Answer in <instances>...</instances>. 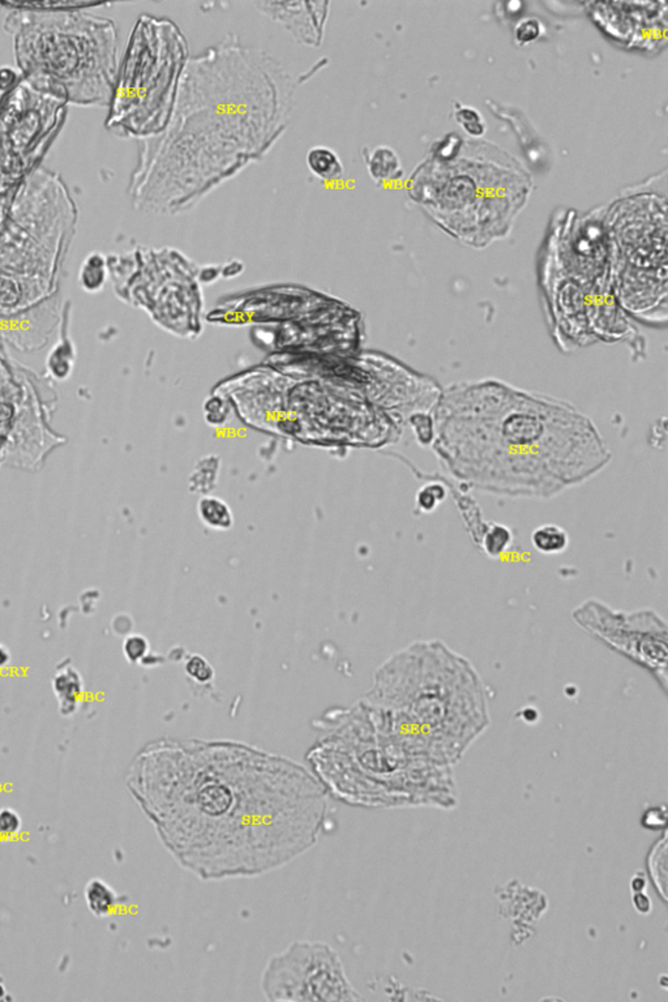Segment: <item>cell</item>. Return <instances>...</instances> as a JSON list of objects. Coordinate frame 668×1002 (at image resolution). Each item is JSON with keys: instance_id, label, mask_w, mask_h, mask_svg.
Here are the masks:
<instances>
[{"instance_id": "cell-11", "label": "cell", "mask_w": 668, "mask_h": 1002, "mask_svg": "<svg viewBox=\"0 0 668 1002\" xmlns=\"http://www.w3.org/2000/svg\"><path fill=\"white\" fill-rule=\"evenodd\" d=\"M572 619L601 645L646 671L666 693L668 630L666 620L656 611L616 610L590 598L572 611Z\"/></svg>"}, {"instance_id": "cell-25", "label": "cell", "mask_w": 668, "mask_h": 1002, "mask_svg": "<svg viewBox=\"0 0 668 1002\" xmlns=\"http://www.w3.org/2000/svg\"><path fill=\"white\" fill-rule=\"evenodd\" d=\"M202 413L208 425L212 427H224L231 421L233 410L227 399L219 396H212L204 402Z\"/></svg>"}, {"instance_id": "cell-1", "label": "cell", "mask_w": 668, "mask_h": 1002, "mask_svg": "<svg viewBox=\"0 0 668 1002\" xmlns=\"http://www.w3.org/2000/svg\"><path fill=\"white\" fill-rule=\"evenodd\" d=\"M129 787L173 859L201 881L290 864L319 841L329 810L307 767L236 741H156Z\"/></svg>"}, {"instance_id": "cell-13", "label": "cell", "mask_w": 668, "mask_h": 1002, "mask_svg": "<svg viewBox=\"0 0 668 1002\" xmlns=\"http://www.w3.org/2000/svg\"><path fill=\"white\" fill-rule=\"evenodd\" d=\"M254 5L260 13L282 25L297 43L315 49L323 43L331 3L259 2Z\"/></svg>"}, {"instance_id": "cell-32", "label": "cell", "mask_w": 668, "mask_h": 1002, "mask_svg": "<svg viewBox=\"0 0 668 1002\" xmlns=\"http://www.w3.org/2000/svg\"><path fill=\"white\" fill-rule=\"evenodd\" d=\"M22 80L19 69L11 67H0V94L13 91L14 86Z\"/></svg>"}, {"instance_id": "cell-21", "label": "cell", "mask_w": 668, "mask_h": 1002, "mask_svg": "<svg viewBox=\"0 0 668 1002\" xmlns=\"http://www.w3.org/2000/svg\"><path fill=\"white\" fill-rule=\"evenodd\" d=\"M198 514L201 523L214 530H230L234 525V515L230 506L216 497H204L199 500Z\"/></svg>"}, {"instance_id": "cell-3", "label": "cell", "mask_w": 668, "mask_h": 1002, "mask_svg": "<svg viewBox=\"0 0 668 1002\" xmlns=\"http://www.w3.org/2000/svg\"><path fill=\"white\" fill-rule=\"evenodd\" d=\"M432 416L442 468L485 494L549 500L611 461L597 425L571 402L497 379L450 385Z\"/></svg>"}, {"instance_id": "cell-24", "label": "cell", "mask_w": 668, "mask_h": 1002, "mask_svg": "<svg viewBox=\"0 0 668 1002\" xmlns=\"http://www.w3.org/2000/svg\"><path fill=\"white\" fill-rule=\"evenodd\" d=\"M407 425L412 428L416 442L422 447H431L433 440H435V419H433L432 413H419L413 414L407 418Z\"/></svg>"}, {"instance_id": "cell-9", "label": "cell", "mask_w": 668, "mask_h": 1002, "mask_svg": "<svg viewBox=\"0 0 668 1002\" xmlns=\"http://www.w3.org/2000/svg\"><path fill=\"white\" fill-rule=\"evenodd\" d=\"M65 101L20 83L0 94V175L13 184L42 166L66 119Z\"/></svg>"}, {"instance_id": "cell-29", "label": "cell", "mask_w": 668, "mask_h": 1002, "mask_svg": "<svg viewBox=\"0 0 668 1002\" xmlns=\"http://www.w3.org/2000/svg\"><path fill=\"white\" fill-rule=\"evenodd\" d=\"M124 657L129 662H138L147 656V641L140 634H131L123 642Z\"/></svg>"}, {"instance_id": "cell-36", "label": "cell", "mask_w": 668, "mask_h": 1002, "mask_svg": "<svg viewBox=\"0 0 668 1002\" xmlns=\"http://www.w3.org/2000/svg\"><path fill=\"white\" fill-rule=\"evenodd\" d=\"M5 996H7V990H5L4 984L0 981V1001L4 1000Z\"/></svg>"}, {"instance_id": "cell-19", "label": "cell", "mask_w": 668, "mask_h": 1002, "mask_svg": "<svg viewBox=\"0 0 668 1002\" xmlns=\"http://www.w3.org/2000/svg\"><path fill=\"white\" fill-rule=\"evenodd\" d=\"M84 897L89 911L98 917H105L112 914L120 900L117 891L101 879L91 880L86 884Z\"/></svg>"}, {"instance_id": "cell-12", "label": "cell", "mask_w": 668, "mask_h": 1002, "mask_svg": "<svg viewBox=\"0 0 668 1002\" xmlns=\"http://www.w3.org/2000/svg\"><path fill=\"white\" fill-rule=\"evenodd\" d=\"M68 300L60 291L36 306L10 315H0V337L19 352H37L50 341L59 329Z\"/></svg>"}, {"instance_id": "cell-6", "label": "cell", "mask_w": 668, "mask_h": 1002, "mask_svg": "<svg viewBox=\"0 0 668 1002\" xmlns=\"http://www.w3.org/2000/svg\"><path fill=\"white\" fill-rule=\"evenodd\" d=\"M307 758L328 795L352 807L457 805L452 767L405 755L376 734L361 705L340 718L337 729Z\"/></svg>"}, {"instance_id": "cell-2", "label": "cell", "mask_w": 668, "mask_h": 1002, "mask_svg": "<svg viewBox=\"0 0 668 1002\" xmlns=\"http://www.w3.org/2000/svg\"><path fill=\"white\" fill-rule=\"evenodd\" d=\"M298 80L276 57L230 33L190 58L165 131L140 141L135 210L179 216L259 162L282 138Z\"/></svg>"}, {"instance_id": "cell-34", "label": "cell", "mask_w": 668, "mask_h": 1002, "mask_svg": "<svg viewBox=\"0 0 668 1002\" xmlns=\"http://www.w3.org/2000/svg\"><path fill=\"white\" fill-rule=\"evenodd\" d=\"M245 266L243 264L242 260H228L225 264H221V278H225V280H233V278L241 276L243 272H245Z\"/></svg>"}, {"instance_id": "cell-7", "label": "cell", "mask_w": 668, "mask_h": 1002, "mask_svg": "<svg viewBox=\"0 0 668 1002\" xmlns=\"http://www.w3.org/2000/svg\"><path fill=\"white\" fill-rule=\"evenodd\" d=\"M79 210L59 174L37 167L22 182L0 228V315L24 311L60 291Z\"/></svg>"}, {"instance_id": "cell-23", "label": "cell", "mask_w": 668, "mask_h": 1002, "mask_svg": "<svg viewBox=\"0 0 668 1002\" xmlns=\"http://www.w3.org/2000/svg\"><path fill=\"white\" fill-rule=\"evenodd\" d=\"M513 543V534L507 526L491 523L483 535L479 547L488 558L496 559L504 554Z\"/></svg>"}, {"instance_id": "cell-4", "label": "cell", "mask_w": 668, "mask_h": 1002, "mask_svg": "<svg viewBox=\"0 0 668 1002\" xmlns=\"http://www.w3.org/2000/svg\"><path fill=\"white\" fill-rule=\"evenodd\" d=\"M361 706L376 734L410 758L441 766H455L491 725L481 674L436 639L390 657Z\"/></svg>"}, {"instance_id": "cell-8", "label": "cell", "mask_w": 668, "mask_h": 1002, "mask_svg": "<svg viewBox=\"0 0 668 1002\" xmlns=\"http://www.w3.org/2000/svg\"><path fill=\"white\" fill-rule=\"evenodd\" d=\"M188 60V40L173 20L141 14L120 63L106 129L140 141L164 132Z\"/></svg>"}, {"instance_id": "cell-28", "label": "cell", "mask_w": 668, "mask_h": 1002, "mask_svg": "<svg viewBox=\"0 0 668 1002\" xmlns=\"http://www.w3.org/2000/svg\"><path fill=\"white\" fill-rule=\"evenodd\" d=\"M456 119L462 129L471 136H482L485 131V124L481 114L471 107L459 106L456 112Z\"/></svg>"}, {"instance_id": "cell-20", "label": "cell", "mask_w": 668, "mask_h": 1002, "mask_svg": "<svg viewBox=\"0 0 668 1002\" xmlns=\"http://www.w3.org/2000/svg\"><path fill=\"white\" fill-rule=\"evenodd\" d=\"M531 543L539 554L560 555L568 549L569 535L562 526L545 523L534 530Z\"/></svg>"}, {"instance_id": "cell-17", "label": "cell", "mask_w": 668, "mask_h": 1002, "mask_svg": "<svg viewBox=\"0 0 668 1002\" xmlns=\"http://www.w3.org/2000/svg\"><path fill=\"white\" fill-rule=\"evenodd\" d=\"M306 165L312 175L323 182L341 181L345 175L343 159L325 146L312 147L306 156Z\"/></svg>"}, {"instance_id": "cell-26", "label": "cell", "mask_w": 668, "mask_h": 1002, "mask_svg": "<svg viewBox=\"0 0 668 1002\" xmlns=\"http://www.w3.org/2000/svg\"><path fill=\"white\" fill-rule=\"evenodd\" d=\"M447 488L436 480H431L424 488L419 489L416 495V505L423 514L435 511L436 506L447 497Z\"/></svg>"}, {"instance_id": "cell-35", "label": "cell", "mask_w": 668, "mask_h": 1002, "mask_svg": "<svg viewBox=\"0 0 668 1002\" xmlns=\"http://www.w3.org/2000/svg\"><path fill=\"white\" fill-rule=\"evenodd\" d=\"M11 659H13V654H11V651L8 650V648L5 647V645L0 644V670L7 667V666L10 665Z\"/></svg>"}, {"instance_id": "cell-27", "label": "cell", "mask_w": 668, "mask_h": 1002, "mask_svg": "<svg viewBox=\"0 0 668 1002\" xmlns=\"http://www.w3.org/2000/svg\"><path fill=\"white\" fill-rule=\"evenodd\" d=\"M22 829V819L13 808H0V842L11 841Z\"/></svg>"}, {"instance_id": "cell-10", "label": "cell", "mask_w": 668, "mask_h": 1002, "mask_svg": "<svg viewBox=\"0 0 668 1002\" xmlns=\"http://www.w3.org/2000/svg\"><path fill=\"white\" fill-rule=\"evenodd\" d=\"M260 989L271 1002L363 1000L350 981L337 950L321 941H294L272 955Z\"/></svg>"}, {"instance_id": "cell-31", "label": "cell", "mask_w": 668, "mask_h": 1002, "mask_svg": "<svg viewBox=\"0 0 668 1002\" xmlns=\"http://www.w3.org/2000/svg\"><path fill=\"white\" fill-rule=\"evenodd\" d=\"M186 671L193 679L200 683L208 682V680L213 677L212 667H210L207 660L202 659L201 657H193V658H191L190 662L187 663Z\"/></svg>"}, {"instance_id": "cell-14", "label": "cell", "mask_w": 668, "mask_h": 1002, "mask_svg": "<svg viewBox=\"0 0 668 1002\" xmlns=\"http://www.w3.org/2000/svg\"><path fill=\"white\" fill-rule=\"evenodd\" d=\"M72 303L67 302L62 323L59 326V340L54 344L46 359L48 375L53 380L66 381L71 378L76 362V347L69 335V323H71Z\"/></svg>"}, {"instance_id": "cell-22", "label": "cell", "mask_w": 668, "mask_h": 1002, "mask_svg": "<svg viewBox=\"0 0 668 1002\" xmlns=\"http://www.w3.org/2000/svg\"><path fill=\"white\" fill-rule=\"evenodd\" d=\"M219 466H221L219 457L214 456V454H209V456L199 460L190 477V486L192 492L209 494L216 486L217 479H218Z\"/></svg>"}, {"instance_id": "cell-15", "label": "cell", "mask_w": 668, "mask_h": 1002, "mask_svg": "<svg viewBox=\"0 0 668 1002\" xmlns=\"http://www.w3.org/2000/svg\"><path fill=\"white\" fill-rule=\"evenodd\" d=\"M367 172L372 181L379 184L401 179L404 169L400 156L393 148L387 146L364 147L361 150Z\"/></svg>"}, {"instance_id": "cell-5", "label": "cell", "mask_w": 668, "mask_h": 1002, "mask_svg": "<svg viewBox=\"0 0 668 1002\" xmlns=\"http://www.w3.org/2000/svg\"><path fill=\"white\" fill-rule=\"evenodd\" d=\"M5 5L3 28L22 80L68 106L109 107L120 69L114 20L81 3Z\"/></svg>"}, {"instance_id": "cell-18", "label": "cell", "mask_w": 668, "mask_h": 1002, "mask_svg": "<svg viewBox=\"0 0 668 1002\" xmlns=\"http://www.w3.org/2000/svg\"><path fill=\"white\" fill-rule=\"evenodd\" d=\"M109 277L107 256L101 252H92L81 264L77 281L81 291L97 294L105 288Z\"/></svg>"}, {"instance_id": "cell-16", "label": "cell", "mask_w": 668, "mask_h": 1002, "mask_svg": "<svg viewBox=\"0 0 668 1002\" xmlns=\"http://www.w3.org/2000/svg\"><path fill=\"white\" fill-rule=\"evenodd\" d=\"M53 691L59 702L60 714L65 717L75 714L84 694V682L79 671L74 666L63 663V667L58 668L55 674Z\"/></svg>"}, {"instance_id": "cell-30", "label": "cell", "mask_w": 668, "mask_h": 1002, "mask_svg": "<svg viewBox=\"0 0 668 1002\" xmlns=\"http://www.w3.org/2000/svg\"><path fill=\"white\" fill-rule=\"evenodd\" d=\"M542 31L543 27L542 24H540L539 20L531 19V17L520 22L519 25H517L516 29H514L516 40L521 43L533 42V40H537L538 37L542 34Z\"/></svg>"}, {"instance_id": "cell-33", "label": "cell", "mask_w": 668, "mask_h": 1002, "mask_svg": "<svg viewBox=\"0 0 668 1002\" xmlns=\"http://www.w3.org/2000/svg\"><path fill=\"white\" fill-rule=\"evenodd\" d=\"M221 278V265L209 264L200 266L196 271V280L198 282L204 283V285H212Z\"/></svg>"}]
</instances>
